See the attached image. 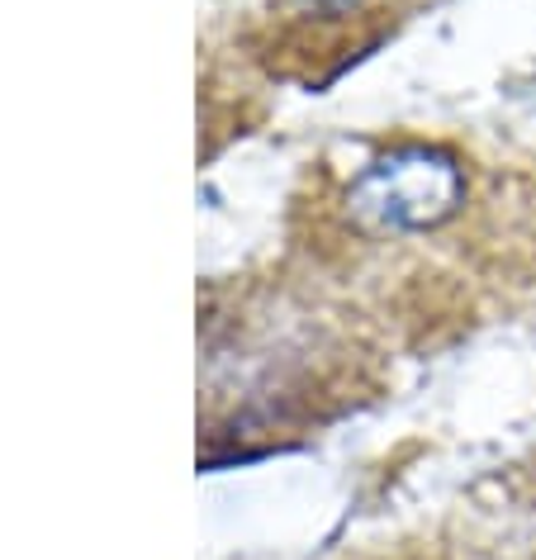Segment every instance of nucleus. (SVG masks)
Masks as SVG:
<instances>
[{"instance_id": "f03ea898", "label": "nucleus", "mask_w": 536, "mask_h": 560, "mask_svg": "<svg viewBox=\"0 0 536 560\" xmlns=\"http://www.w3.org/2000/svg\"><path fill=\"white\" fill-rule=\"evenodd\" d=\"M337 5H347V0H337Z\"/></svg>"}, {"instance_id": "f257e3e1", "label": "nucleus", "mask_w": 536, "mask_h": 560, "mask_svg": "<svg viewBox=\"0 0 536 560\" xmlns=\"http://www.w3.org/2000/svg\"><path fill=\"white\" fill-rule=\"evenodd\" d=\"M351 214L380 233H428L465 205V176L456 158L436 148H404L371 162L351 180Z\"/></svg>"}]
</instances>
